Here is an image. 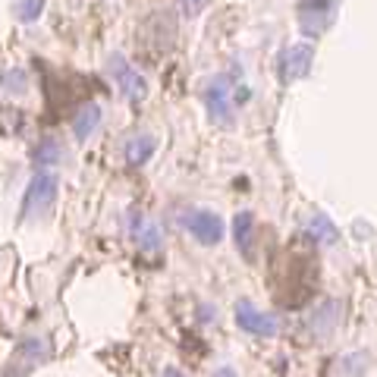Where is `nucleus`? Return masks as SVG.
<instances>
[{"label":"nucleus","mask_w":377,"mask_h":377,"mask_svg":"<svg viewBox=\"0 0 377 377\" xmlns=\"http://www.w3.org/2000/svg\"><path fill=\"white\" fill-rule=\"evenodd\" d=\"M183 3H185V7H189V10H198L201 3H205V0H183Z\"/></svg>","instance_id":"obj_17"},{"label":"nucleus","mask_w":377,"mask_h":377,"mask_svg":"<svg viewBox=\"0 0 377 377\" xmlns=\"http://www.w3.org/2000/svg\"><path fill=\"white\" fill-rule=\"evenodd\" d=\"M111 73H113V79H117L119 91H123L129 101H139V98H145V79H141L139 69L129 67V63H126L119 54H113V57H111Z\"/></svg>","instance_id":"obj_5"},{"label":"nucleus","mask_w":377,"mask_h":377,"mask_svg":"<svg viewBox=\"0 0 377 377\" xmlns=\"http://www.w3.org/2000/svg\"><path fill=\"white\" fill-rule=\"evenodd\" d=\"M155 139L151 135H135V139H129V145H126V163H133V167H141V163H148V157L155 155Z\"/></svg>","instance_id":"obj_11"},{"label":"nucleus","mask_w":377,"mask_h":377,"mask_svg":"<svg viewBox=\"0 0 377 377\" xmlns=\"http://www.w3.org/2000/svg\"><path fill=\"white\" fill-rule=\"evenodd\" d=\"M41 358H47V343L41 340V336H29L23 346L16 349V362H10V365H23V371H29V368H35Z\"/></svg>","instance_id":"obj_10"},{"label":"nucleus","mask_w":377,"mask_h":377,"mask_svg":"<svg viewBox=\"0 0 377 377\" xmlns=\"http://www.w3.org/2000/svg\"><path fill=\"white\" fill-rule=\"evenodd\" d=\"M3 89L25 91V69H7V73H3Z\"/></svg>","instance_id":"obj_15"},{"label":"nucleus","mask_w":377,"mask_h":377,"mask_svg":"<svg viewBox=\"0 0 377 377\" xmlns=\"http://www.w3.org/2000/svg\"><path fill=\"white\" fill-rule=\"evenodd\" d=\"M233 233H236V249L242 251V258L251 261L255 258V217L249 211H242L233 223Z\"/></svg>","instance_id":"obj_8"},{"label":"nucleus","mask_w":377,"mask_h":377,"mask_svg":"<svg viewBox=\"0 0 377 377\" xmlns=\"http://www.w3.org/2000/svg\"><path fill=\"white\" fill-rule=\"evenodd\" d=\"M98 126H101V107H98L95 101L82 104L79 113L73 117V135H76V139H89Z\"/></svg>","instance_id":"obj_9"},{"label":"nucleus","mask_w":377,"mask_h":377,"mask_svg":"<svg viewBox=\"0 0 377 377\" xmlns=\"http://www.w3.org/2000/svg\"><path fill=\"white\" fill-rule=\"evenodd\" d=\"M236 324H239V330L251 333V336H274L277 333V321L271 315H264L261 308H255L251 302L236 305Z\"/></svg>","instance_id":"obj_3"},{"label":"nucleus","mask_w":377,"mask_h":377,"mask_svg":"<svg viewBox=\"0 0 377 377\" xmlns=\"http://www.w3.org/2000/svg\"><path fill=\"white\" fill-rule=\"evenodd\" d=\"M60 161H63V151H60L57 139H45L41 145H38V151H35L38 167H54V163H60Z\"/></svg>","instance_id":"obj_13"},{"label":"nucleus","mask_w":377,"mask_h":377,"mask_svg":"<svg viewBox=\"0 0 377 377\" xmlns=\"http://www.w3.org/2000/svg\"><path fill=\"white\" fill-rule=\"evenodd\" d=\"M214 377H236V371H233V368H220Z\"/></svg>","instance_id":"obj_16"},{"label":"nucleus","mask_w":377,"mask_h":377,"mask_svg":"<svg viewBox=\"0 0 377 377\" xmlns=\"http://www.w3.org/2000/svg\"><path fill=\"white\" fill-rule=\"evenodd\" d=\"M311 63H315V47L311 45H293L283 51L280 57V82H296L308 76Z\"/></svg>","instance_id":"obj_2"},{"label":"nucleus","mask_w":377,"mask_h":377,"mask_svg":"<svg viewBox=\"0 0 377 377\" xmlns=\"http://www.w3.org/2000/svg\"><path fill=\"white\" fill-rule=\"evenodd\" d=\"M57 176L51 170H38L29 183V192H25V205H23V214L25 217H38V214H47L57 201Z\"/></svg>","instance_id":"obj_1"},{"label":"nucleus","mask_w":377,"mask_h":377,"mask_svg":"<svg viewBox=\"0 0 377 377\" xmlns=\"http://www.w3.org/2000/svg\"><path fill=\"white\" fill-rule=\"evenodd\" d=\"M41 10H45V0H16V13L23 23H35Z\"/></svg>","instance_id":"obj_14"},{"label":"nucleus","mask_w":377,"mask_h":377,"mask_svg":"<svg viewBox=\"0 0 377 377\" xmlns=\"http://www.w3.org/2000/svg\"><path fill=\"white\" fill-rule=\"evenodd\" d=\"M185 227L201 245H217L223 239V223L214 211H195V214H189Z\"/></svg>","instance_id":"obj_4"},{"label":"nucleus","mask_w":377,"mask_h":377,"mask_svg":"<svg viewBox=\"0 0 377 377\" xmlns=\"http://www.w3.org/2000/svg\"><path fill=\"white\" fill-rule=\"evenodd\" d=\"M308 236L315 239V242H321V245H333L336 239H340V233H336V227L330 223V217H327V214H311Z\"/></svg>","instance_id":"obj_12"},{"label":"nucleus","mask_w":377,"mask_h":377,"mask_svg":"<svg viewBox=\"0 0 377 377\" xmlns=\"http://www.w3.org/2000/svg\"><path fill=\"white\" fill-rule=\"evenodd\" d=\"M163 377H183V374H179V371H173V368H170V371H163Z\"/></svg>","instance_id":"obj_18"},{"label":"nucleus","mask_w":377,"mask_h":377,"mask_svg":"<svg viewBox=\"0 0 377 377\" xmlns=\"http://www.w3.org/2000/svg\"><path fill=\"white\" fill-rule=\"evenodd\" d=\"M133 239H135V245H139V251H145V255H155L163 245L161 229L151 220H145L141 214H133Z\"/></svg>","instance_id":"obj_7"},{"label":"nucleus","mask_w":377,"mask_h":377,"mask_svg":"<svg viewBox=\"0 0 377 377\" xmlns=\"http://www.w3.org/2000/svg\"><path fill=\"white\" fill-rule=\"evenodd\" d=\"M207 111H211V119L217 123H229V113H233V101H229V82L227 79H214L205 91Z\"/></svg>","instance_id":"obj_6"}]
</instances>
